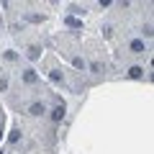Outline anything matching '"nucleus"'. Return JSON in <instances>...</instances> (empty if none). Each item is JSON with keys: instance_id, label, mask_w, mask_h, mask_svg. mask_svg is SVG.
Masks as SVG:
<instances>
[{"instance_id": "nucleus-2", "label": "nucleus", "mask_w": 154, "mask_h": 154, "mask_svg": "<svg viewBox=\"0 0 154 154\" xmlns=\"http://www.w3.org/2000/svg\"><path fill=\"white\" fill-rule=\"evenodd\" d=\"M128 49H131L134 54H144V51H146V44H144L141 38H134L131 44H128Z\"/></svg>"}, {"instance_id": "nucleus-9", "label": "nucleus", "mask_w": 154, "mask_h": 154, "mask_svg": "<svg viewBox=\"0 0 154 154\" xmlns=\"http://www.w3.org/2000/svg\"><path fill=\"white\" fill-rule=\"evenodd\" d=\"M49 77H51V82H62V75H59V72H57V69H54V72H51V75H49Z\"/></svg>"}, {"instance_id": "nucleus-7", "label": "nucleus", "mask_w": 154, "mask_h": 154, "mask_svg": "<svg viewBox=\"0 0 154 154\" xmlns=\"http://www.w3.org/2000/svg\"><path fill=\"white\" fill-rule=\"evenodd\" d=\"M67 26H69V28H82V21H80V18H67Z\"/></svg>"}, {"instance_id": "nucleus-15", "label": "nucleus", "mask_w": 154, "mask_h": 154, "mask_svg": "<svg viewBox=\"0 0 154 154\" xmlns=\"http://www.w3.org/2000/svg\"><path fill=\"white\" fill-rule=\"evenodd\" d=\"M0 154H5V152H3V149H0Z\"/></svg>"}, {"instance_id": "nucleus-13", "label": "nucleus", "mask_w": 154, "mask_h": 154, "mask_svg": "<svg viewBox=\"0 0 154 154\" xmlns=\"http://www.w3.org/2000/svg\"><path fill=\"white\" fill-rule=\"evenodd\" d=\"M98 3H100V8H108L110 3H113V0H98Z\"/></svg>"}, {"instance_id": "nucleus-5", "label": "nucleus", "mask_w": 154, "mask_h": 154, "mask_svg": "<svg viewBox=\"0 0 154 154\" xmlns=\"http://www.w3.org/2000/svg\"><path fill=\"white\" fill-rule=\"evenodd\" d=\"M38 57H41V46H31V49H28V59L36 62Z\"/></svg>"}, {"instance_id": "nucleus-8", "label": "nucleus", "mask_w": 154, "mask_h": 154, "mask_svg": "<svg viewBox=\"0 0 154 154\" xmlns=\"http://www.w3.org/2000/svg\"><path fill=\"white\" fill-rule=\"evenodd\" d=\"M18 139H21V131H18V128H13V131H11V136H8V141H11V144H16Z\"/></svg>"}, {"instance_id": "nucleus-3", "label": "nucleus", "mask_w": 154, "mask_h": 154, "mask_svg": "<svg viewBox=\"0 0 154 154\" xmlns=\"http://www.w3.org/2000/svg\"><path fill=\"white\" fill-rule=\"evenodd\" d=\"M62 118H64V103H59V105H54V108H51V121L59 123Z\"/></svg>"}, {"instance_id": "nucleus-1", "label": "nucleus", "mask_w": 154, "mask_h": 154, "mask_svg": "<svg viewBox=\"0 0 154 154\" xmlns=\"http://www.w3.org/2000/svg\"><path fill=\"white\" fill-rule=\"evenodd\" d=\"M46 113V105L41 103V100H33L31 105H28V116H44Z\"/></svg>"}, {"instance_id": "nucleus-4", "label": "nucleus", "mask_w": 154, "mask_h": 154, "mask_svg": "<svg viewBox=\"0 0 154 154\" xmlns=\"http://www.w3.org/2000/svg\"><path fill=\"white\" fill-rule=\"evenodd\" d=\"M36 80H38V75L33 69H23V82H26V85H33Z\"/></svg>"}, {"instance_id": "nucleus-10", "label": "nucleus", "mask_w": 154, "mask_h": 154, "mask_svg": "<svg viewBox=\"0 0 154 154\" xmlns=\"http://www.w3.org/2000/svg\"><path fill=\"white\" fill-rule=\"evenodd\" d=\"M5 59H8V62H16L18 54H16V51H5Z\"/></svg>"}, {"instance_id": "nucleus-6", "label": "nucleus", "mask_w": 154, "mask_h": 154, "mask_svg": "<svg viewBox=\"0 0 154 154\" xmlns=\"http://www.w3.org/2000/svg\"><path fill=\"white\" fill-rule=\"evenodd\" d=\"M128 77H134V80L144 77V67H131V69H128Z\"/></svg>"}, {"instance_id": "nucleus-11", "label": "nucleus", "mask_w": 154, "mask_h": 154, "mask_svg": "<svg viewBox=\"0 0 154 154\" xmlns=\"http://www.w3.org/2000/svg\"><path fill=\"white\" fill-rule=\"evenodd\" d=\"M90 69H93V72H103V64H100V62H93V64H90Z\"/></svg>"}, {"instance_id": "nucleus-12", "label": "nucleus", "mask_w": 154, "mask_h": 154, "mask_svg": "<svg viewBox=\"0 0 154 154\" xmlns=\"http://www.w3.org/2000/svg\"><path fill=\"white\" fill-rule=\"evenodd\" d=\"M8 88V80H5V77H0V90H5Z\"/></svg>"}, {"instance_id": "nucleus-14", "label": "nucleus", "mask_w": 154, "mask_h": 154, "mask_svg": "<svg viewBox=\"0 0 154 154\" xmlns=\"http://www.w3.org/2000/svg\"><path fill=\"white\" fill-rule=\"evenodd\" d=\"M0 139H3V131H0Z\"/></svg>"}]
</instances>
